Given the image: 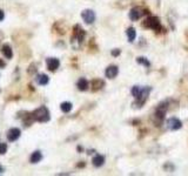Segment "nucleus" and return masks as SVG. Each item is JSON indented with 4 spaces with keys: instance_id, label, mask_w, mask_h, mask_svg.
Returning a JSON list of instances; mask_svg holds the SVG:
<instances>
[{
    "instance_id": "nucleus-1",
    "label": "nucleus",
    "mask_w": 188,
    "mask_h": 176,
    "mask_svg": "<svg viewBox=\"0 0 188 176\" xmlns=\"http://www.w3.org/2000/svg\"><path fill=\"white\" fill-rule=\"evenodd\" d=\"M33 116L34 121H39V122H47L49 121L51 115H49V111L47 109L45 106H41L38 109H35L33 113H31Z\"/></svg>"
},
{
    "instance_id": "nucleus-2",
    "label": "nucleus",
    "mask_w": 188,
    "mask_h": 176,
    "mask_svg": "<svg viewBox=\"0 0 188 176\" xmlns=\"http://www.w3.org/2000/svg\"><path fill=\"white\" fill-rule=\"evenodd\" d=\"M152 91V88L151 87H143V88H141L140 89V94H139V96L136 98V102H135V106H138V107H140L141 104H145V101L147 100L148 95H149V93Z\"/></svg>"
},
{
    "instance_id": "nucleus-3",
    "label": "nucleus",
    "mask_w": 188,
    "mask_h": 176,
    "mask_svg": "<svg viewBox=\"0 0 188 176\" xmlns=\"http://www.w3.org/2000/svg\"><path fill=\"white\" fill-rule=\"evenodd\" d=\"M143 26L151 28V29H160L161 28L160 21L156 17H149L148 19H146L143 21Z\"/></svg>"
},
{
    "instance_id": "nucleus-4",
    "label": "nucleus",
    "mask_w": 188,
    "mask_h": 176,
    "mask_svg": "<svg viewBox=\"0 0 188 176\" xmlns=\"http://www.w3.org/2000/svg\"><path fill=\"white\" fill-rule=\"evenodd\" d=\"M166 124H167V128L168 129H170V131H178V129H180L182 127L181 121H180L179 119H176V117H170V119H168Z\"/></svg>"
},
{
    "instance_id": "nucleus-5",
    "label": "nucleus",
    "mask_w": 188,
    "mask_h": 176,
    "mask_svg": "<svg viewBox=\"0 0 188 176\" xmlns=\"http://www.w3.org/2000/svg\"><path fill=\"white\" fill-rule=\"evenodd\" d=\"M21 135V131L19 128H11L10 131H7V139L10 142H14L17 141Z\"/></svg>"
},
{
    "instance_id": "nucleus-6",
    "label": "nucleus",
    "mask_w": 188,
    "mask_h": 176,
    "mask_svg": "<svg viewBox=\"0 0 188 176\" xmlns=\"http://www.w3.org/2000/svg\"><path fill=\"white\" fill-rule=\"evenodd\" d=\"M81 17H82V19L86 24H93V21L95 20V14H94L92 10H85L81 13Z\"/></svg>"
},
{
    "instance_id": "nucleus-7",
    "label": "nucleus",
    "mask_w": 188,
    "mask_h": 176,
    "mask_svg": "<svg viewBox=\"0 0 188 176\" xmlns=\"http://www.w3.org/2000/svg\"><path fill=\"white\" fill-rule=\"evenodd\" d=\"M46 64H47V68L51 71V72H54L59 68L60 66V61L59 59H55V58H48L46 60Z\"/></svg>"
},
{
    "instance_id": "nucleus-8",
    "label": "nucleus",
    "mask_w": 188,
    "mask_h": 176,
    "mask_svg": "<svg viewBox=\"0 0 188 176\" xmlns=\"http://www.w3.org/2000/svg\"><path fill=\"white\" fill-rule=\"evenodd\" d=\"M143 11L141 10V8H139V7H136V8H133L131 12H129V19L133 20V21H135V20L140 19L141 17L143 15Z\"/></svg>"
},
{
    "instance_id": "nucleus-9",
    "label": "nucleus",
    "mask_w": 188,
    "mask_h": 176,
    "mask_svg": "<svg viewBox=\"0 0 188 176\" xmlns=\"http://www.w3.org/2000/svg\"><path fill=\"white\" fill-rule=\"evenodd\" d=\"M1 52L4 54V57L6 59H12L13 58V51H12V47L8 45V44H5L1 47Z\"/></svg>"
},
{
    "instance_id": "nucleus-10",
    "label": "nucleus",
    "mask_w": 188,
    "mask_h": 176,
    "mask_svg": "<svg viewBox=\"0 0 188 176\" xmlns=\"http://www.w3.org/2000/svg\"><path fill=\"white\" fill-rule=\"evenodd\" d=\"M119 73V69L116 66H109L107 69H106V76L108 79H114Z\"/></svg>"
},
{
    "instance_id": "nucleus-11",
    "label": "nucleus",
    "mask_w": 188,
    "mask_h": 176,
    "mask_svg": "<svg viewBox=\"0 0 188 176\" xmlns=\"http://www.w3.org/2000/svg\"><path fill=\"white\" fill-rule=\"evenodd\" d=\"M41 160H42V154H41L40 150H35L33 154L31 155V158H29L31 163H38L40 162Z\"/></svg>"
},
{
    "instance_id": "nucleus-12",
    "label": "nucleus",
    "mask_w": 188,
    "mask_h": 176,
    "mask_svg": "<svg viewBox=\"0 0 188 176\" xmlns=\"http://www.w3.org/2000/svg\"><path fill=\"white\" fill-rule=\"evenodd\" d=\"M37 82L41 86H46L49 82V78L46 74H39V75H37Z\"/></svg>"
},
{
    "instance_id": "nucleus-13",
    "label": "nucleus",
    "mask_w": 188,
    "mask_h": 176,
    "mask_svg": "<svg viewBox=\"0 0 188 176\" xmlns=\"http://www.w3.org/2000/svg\"><path fill=\"white\" fill-rule=\"evenodd\" d=\"M76 86H78V88L80 89V91H87L88 88V81L86 80V79L81 78L78 80V84H76Z\"/></svg>"
},
{
    "instance_id": "nucleus-14",
    "label": "nucleus",
    "mask_w": 188,
    "mask_h": 176,
    "mask_svg": "<svg viewBox=\"0 0 188 176\" xmlns=\"http://www.w3.org/2000/svg\"><path fill=\"white\" fill-rule=\"evenodd\" d=\"M105 162V157L102 156V155H96V156H94L93 158V164L95 167H101L102 164Z\"/></svg>"
},
{
    "instance_id": "nucleus-15",
    "label": "nucleus",
    "mask_w": 188,
    "mask_h": 176,
    "mask_svg": "<svg viewBox=\"0 0 188 176\" xmlns=\"http://www.w3.org/2000/svg\"><path fill=\"white\" fill-rule=\"evenodd\" d=\"M127 37H128V40L131 42H133L135 40V37H136V33H135V29L133 27H129L127 29Z\"/></svg>"
},
{
    "instance_id": "nucleus-16",
    "label": "nucleus",
    "mask_w": 188,
    "mask_h": 176,
    "mask_svg": "<svg viewBox=\"0 0 188 176\" xmlns=\"http://www.w3.org/2000/svg\"><path fill=\"white\" fill-rule=\"evenodd\" d=\"M60 108L64 113H69V111H72V104L71 102H62Z\"/></svg>"
},
{
    "instance_id": "nucleus-17",
    "label": "nucleus",
    "mask_w": 188,
    "mask_h": 176,
    "mask_svg": "<svg viewBox=\"0 0 188 176\" xmlns=\"http://www.w3.org/2000/svg\"><path fill=\"white\" fill-rule=\"evenodd\" d=\"M92 85H93V89L94 91H96V89H100L104 87V81L102 80H94L93 82H92Z\"/></svg>"
},
{
    "instance_id": "nucleus-18",
    "label": "nucleus",
    "mask_w": 188,
    "mask_h": 176,
    "mask_svg": "<svg viewBox=\"0 0 188 176\" xmlns=\"http://www.w3.org/2000/svg\"><path fill=\"white\" fill-rule=\"evenodd\" d=\"M140 89L141 88L139 87V86H134V87L132 88V95H133L135 99L139 96V94H140Z\"/></svg>"
},
{
    "instance_id": "nucleus-19",
    "label": "nucleus",
    "mask_w": 188,
    "mask_h": 176,
    "mask_svg": "<svg viewBox=\"0 0 188 176\" xmlns=\"http://www.w3.org/2000/svg\"><path fill=\"white\" fill-rule=\"evenodd\" d=\"M138 62L141 64V65H145L146 67H149L151 64H149V61H148L146 58H138Z\"/></svg>"
},
{
    "instance_id": "nucleus-20",
    "label": "nucleus",
    "mask_w": 188,
    "mask_h": 176,
    "mask_svg": "<svg viewBox=\"0 0 188 176\" xmlns=\"http://www.w3.org/2000/svg\"><path fill=\"white\" fill-rule=\"evenodd\" d=\"M6 151H7V144L4 143V142H1V143H0V155H4Z\"/></svg>"
},
{
    "instance_id": "nucleus-21",
    "label": "nucleus",
    "mask_w": 188,
    "mask_h": 176,
    "mask_svg": "<svg viewBox=\"0 0 188 176\" xmlns=\"http://www.w3.org/2000/svg\"><path fill=\"white\" fill-rule=\"evenodd\" d=\"M34 67H35L34 64H32V65L29 66V69H28V73H29V74H33V73L35 72V68H34Z\"/></svg>"
},
{
    "instance_id": "nucleus-22",
    "label": "nucleus",
    "mask_w": 188,
    "mask_h": 176,
    "mask_svg": "<svg viewBox=\"0 0 188 176\" xmlns=\"http://www.w3.org/2000/svg\"><path fill=\"white\" fill-rule=\"evenodd\" d=\"M5 18V13H4V11L2 10H0V21H2Z\"/></svg>"
},
{
    "instance_id": "nucleus-23",
    "label": "nucleus",
    "mask_w": 188,
    "mask_h": 176,
    "mask_svg": "<svg viewBox=\"0 0 188 176\" xmlns=\"http://www.w3.org/2000/svg\"><path fill=\"white\" fill-rule=\"evenodd\" d=\"M5 67H6V64H5V61L0 60V68H5Z\"/></svg>"
},
{
    "instance_id": "nucleus-24",
    "label": "nucleus",
    "mask_w": 188,
    "mask_h": 176,
    "mask_svg": "<svg viewBox=\"0 0 188 176\" xmlns=\"http://www.w3.org/2000/svg\"><path fill=\"white\" fill-rule=\"evenodd\" d=\"M120 54V51L116 49V51H112V55H119Z\"/></svg>"
},
{
    "instance_id": "nucleus-25",
    "label": "nucleus",
    "mask_w": 188,
    "mask_h": 176,
    "mask_svg": "<svg viewBox=\"0 0 188 176\" xmlns=\"http://www.w3.org/2000/svg\"><path fill=\"white\" fill-rule=\"evenodd\" d=\"M4 167H1V166H0V174H2V173H4Z\"/></svg>"
}]
</instances>
